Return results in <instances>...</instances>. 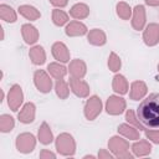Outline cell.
<instances>
[{"label":"cell","instance_id":"cell-1","mask_svg":"<svg viewBox=\"0 0 159 159\" xmlns=\"http://www.w3.org/2000/svg\"><path fill=\"white\" fill-rule=\"evenodd\" d=\"M139 120L150 128H159V93H152L143 99L137 109Z\"/></svg>","mask_w":159,"mask_h":159}]
</instances>
